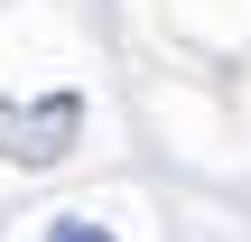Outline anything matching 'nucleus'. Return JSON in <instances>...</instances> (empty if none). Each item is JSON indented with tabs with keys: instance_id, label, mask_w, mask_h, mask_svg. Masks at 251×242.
Masks as SVG:
<instances>
[{
	"instance_id": "obj_2",
	"label": "nucleus",
	"mask_w": 251,
	"mask_h": 242,
	"mask_svg": "<svg viewBox=\"0 0 251 242\" xmlns=\"http://www.w3.org/2000/svg\"><path fill=\"white\" fill-rule=\"evenodd\" d=\"M47 242H112V233H102V224H84V215H56V224H47Z\"/></svg>"
},
{
	"instance_id": "obj_1",
	"label": "nucleus",
	"mask_w": 251,
	"mask_h": 242,
	"mask_svg": "<svg viewBox=\"0 0 251 242\" xmlns=\"http://www.w3.org/2000/svg\"><path fill=\"white\" fill-rule=\"evenodd\" d=\"M84 131V103L75 93H47V103H9L0 93V159L9 168H56Z\"/></svg>"
}]
</instances>
